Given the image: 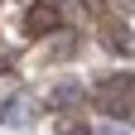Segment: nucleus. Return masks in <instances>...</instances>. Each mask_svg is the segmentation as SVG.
I'll list each match as a JSON object with an SVG mask.
<instances>
[{
    "instance_id": "nucleus-3",
    "label": "nucleus",
    "mask_w": 135,
    "mask_h": 135,
    "mask_svg": "<svg viewBox=\"0 0 135 135\" xmlns=\"http://www.w3.org/2000/svg\"><path fill=\"white\" fill-rule=\"evenodd\" d=\"M0 126H24V101H20V97L0 101Z\"/></svg>"
},
{
    "instance_id": "nucleus-7",
    "label": "nucleus",
    "mask_w": 135,
    "mask_h": 135,
    "mask_svg": "<svg viewBox=\"0 0 135 135\" xmlns=\"http://www.w3.org/2000/svg\"><path fill=\"white\" fill-rule=\"evenodd\" d=\"M97 135H130V130H126V126H101Z\"/></svg>"
},
{
    "instance_id": "nucleus-5",
    "label": "nucleus",
    "mask_w": 135,
    "mask_h": 135,
    "mask_svg": "<svg viewBox=\"0 0 135 135\" xmlns=\"http://www.w3.org/2000/svg\"><path fill=\"white\" fill-rule=\"evenodd\" d=\"M53 101H63V106H68V101H82V92H77V87H58Z\"/></svg>"
},
{
    "instance_id": "nucleus-8",
    "label": "nucleus",
    "mask_w": 135,
    "mask_h": 135,
    "mask_svg": "<svg viewBox=\"0 0 135 135\" xmlns=\"http://www.w3.org/2000/svg\"><path fill=\"white\" fill-rule=\"evenodd\" d=\"M0 73H10V53H5V48H0Z\"/></svg>"
},
{
    "instance_id": "nucleus-2",
    "label": "nucleus",
    "mask_w": 135,
    "mask_h": 135,
    "mask_svg": "<svg viewBox=\"0 0 135 135\" xmlns=\"http://www.w3.org/2000/svg\"><path fill=\"white\" fill-rule=\"evenodd\" d=\"M29 29L34 34H58L63 29V10L53 5V0H39V5L29 10Z\"/></svg>"
},
{
    "instance_id": "nucleus-6",
    "label": "nucleus",
    "mask_w": 135,
    "mask_h": 135,
    "mask_svg": "<svg viewBox=\"0 0 135 135\" xmlns=\"http://www.w3.org/2000/svg\"><path fill=\"white\" fill-rule=\"evenodd\" d=\"M63 135H92L87 126H77V121H63Z\"/></svg>"
},
{
    "instance_id": "nucleus-9",
    "label": "nucleus",
    "mask_w": 135,
    "mask_h": 135,
    "mask_svg": "<svg viewBox=\"0 0 135 135\" xmlns=\"http://www.w3.org/2000/svg\"><path fill=\"white\" fill-rule=\"evenodd\" d=\"M126 5H130V10H135V0H126Z\"/></svg>"
},
{
    "instance_id": "nucleus-4",
    "label": "nucleus",
    "mask_w": 135,
    "mask_h": 135,
    "mask_svg": "<svg viewBox=\"0 0 135 135\" xmlns=\"http://www.w3.org/2000/svg\"><path fill=\"white\" fill-rule=\"evenodd\" d=\"M106 48H116V53H135V39H130V34H121V29H106Z\"/></svg>"
},
{
    "instance_id": "nucleus-1",
    "label": "nucleus",
    "mask_w": 135,
    "mask_h": 135,
    "mask_svg": "<svg viewBox=\"0 0 135 135\" xmlns=\"http://www.w3.org/2000/svg\"><path fill=\"white\" fill-rule=\"evenodd\" d=\"M97 106L106 111V116H130L135 111V77L121 73V77H106L97 87Z\"/></svg>"
}]
</instances>
